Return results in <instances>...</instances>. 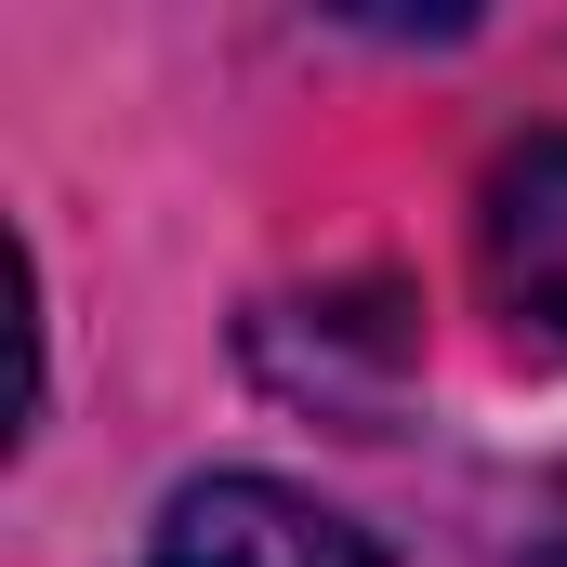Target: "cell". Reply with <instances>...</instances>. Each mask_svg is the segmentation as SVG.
I'll use <instances>...</instances> for the list:
<instances>
[{
  "instance_id": "6da1fadb",
  "label": "cell",
  "mask_w": 567,
  "mask_h": 567,
  "mask_svg": "<svg viewBox=\"0 0 567 567\" xmlns=\"http://www.w3.org/2000/svg\"><path fill=\"white\" fill-rule=\"evenodd\" d=\"M145 567H396L343 502L290 488V475H185L158 502Z\"/></svg>"
},
{
  "instance_id": "7a4b0ae2",
  "label": "cell",
  "mask_w": 567,
  "mask_h": 567,
  "mask_svg": "<svg viewBox=\"0 0 567 567\" xmlns=\"http://www.w3.org/2000/svg\"><path fill=\"white\" fill-rule=\"evenodd\" d=\"M475 251H488L502 317L567 357V133L502 145V172H488V198H475Z\"/></svg>"
}]
</instances>
